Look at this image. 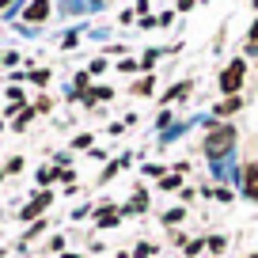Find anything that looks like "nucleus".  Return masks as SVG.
I'll return each mask as SVG.
<instances>
[{"label":"nucleus","instance_id":"nucleus-27","mask_svg":"<svg viewBox=\"0 0 258 258\" xmlns=\"http://www.w3.org/2000/svg\"><path fill=\"white\" fill-rule=\"evenodd\" d=\"M145 175H152V178H163V167H160V163H145Z\"/></svg>","mask_w":258,"mask_h":258},{"label":"nucleus","instance_id":"nucleus-6","mask_svg":"<svg viewBox=\"0 0 258 258\" xmlns=\"http://www.w3.org/2000/svg\"><path fill=\"white\" fill-rule=\"evenodd\" d=\"M106 99H114V91L106 88V84H95V88H88V91L80 95V103H84V106H95V103H106Z\"/></svg>","mask_w":258,"mask_h":258},{"label":"nucleus","instance_id":"nucleus-25","mask_svg":"<svg viewBox=\"0 0 258 258\" xmlns=\"http://www.w3.org/2000/svg\"><path fill=\"white\" fill-rule=\"evenodd\" d=\"M31 118H34V110H23V114L16 118V125H12V129H27V121H31Z\"/></svg>","mask_w":258,"mask_h":258},{"label":"nucleus","instance_id":"nucleus-20","mask_svg":"<svg viewBox=\"0 0 258 258\" xmlns=\"http://www.w3.org/2000/svg\"><path fill=\"white\" fill-rule=\"evenodd\" d=\"M103 69H110V61H106V57H95V61L88 64V73H91V76H99Z\"/></svg>","mask_w":258,"mask_h":258},{"label":"nucleus","instance_id":"nucleus-21","mask_svg":"<svg viewBox=\"0 0 258 258\" xmlns=\"http://www.w3.org/2000/svg\"><path fill=\"white\" fill-rule=\"evenodd\" d=\"M202 250H205V239H194V243H186V254H202Z\"/></svg>","mask_w":258,"mask_h":258},{"label":"nucleus","instance_id":"nucleus-4","mask_svg":"<svg viewBox=\"0 0 258 258\" xmlns=\"http://www.w3.org/2000/svg\"><path fill=\"white\" fill-rule=\"evenodd\" d=\"M49 202H53V194H46V190H42V194H38V198H34V202H31V205H27V209H23V213H19V220H31V224H34V220H38V213H42V209H46V205H49Z\"/></svg>","mask_w":258,"mask_h":258},{"label":"nucleus","instance_id":"nucleus-11","mask_svg":"<svg viewBox=\"0 0 258 258\" xmlns=\"http://www.w3.org/2000/svg\"><path fill=\"white\" fill-rule=\"evenodd\" d=\"M190 125H194V121H178V125L163 129V133H160V141H163V145H171V141H178V137H182V133H186Z\"/></svg>","mask_w":258,"mask_h":258},{"label":"nucleus","instance_id":"nucleus-18","mask_svg":"<svg viewBox=\"0 0 258 258\" xmlns=\"http://www.w3.org/2000/svg\"><path fill=\"white\" fill-rule=\"evenodd\" d=\"M114 69H118V73H137V69H141V61H133V57H121V61L114 64Z\"/></svg>","mask_w":258,"mask_h":258},{"label":"nucleus","instance_id":"nucleus-29","mask_svg":"<svg viewBox=\"0 0 258 258\" xmlns=\"http://www.w3.org/2000/svg\"><path fill=\"white\" fill-rule=\"evenodd\" d=\"M213 198H220V202H232L235 194H232V190H224V186H217V190H213Z\"/></svg>","mask_w":258,"mask_h":258},{"label":"nucleus","instance_id":"nucleus-17","mask_svg":"<svg viewBox=\"0 0 258 258\" xmlns=\"http://www.w3.org/2000/svg\"><path fill=\"white\" fill-rule=\"evenodd\" d=\"M178 186H182V178H178V175H163V178H160V190H167V194L178 190Z\"/></svg>","mask_w":258,"mask_h":258},{"label":"nucleus","instance_id":"nucleus-7","mask_svg":"<svg viewBox=\"0 0 258 258\" xmlns=\"http://www.w3.org/2000/svg\"><path fill=\"white\" fill-rule=\"evenodd\" d=\"M145 209H148V190L141 186V190L133 194V202L121 205V217H137V213H145Z\"/></svg>","mask_w":258,"mask_h":258},{"label":"nucleus","instance_id":"nucleus-39","mask_svg":"<svg viewBox=\"0 0 258 258\" xmlns=\"http://www.w3.org/2000/svg\"><path fill=\"white\" fill-rule=\"evenodd\" d=\"M0 64H4V53H0Z\"/></svg>","mask_w":258,"mask_h":258},{"label":"nucleus","instance_id":"nucleus-16","mask_svg":"<svg viewBox=\"0 0 258 258\" xmlns=\"http://www.w3.org/2000/svg\"><path fill=\"white\" fill-rule=\"evenodd\" d=\"M160 61V49H148L145 57H141V73H152V64Z\"/></svg>","mask_w":258,"mask_h":258},{"label":"nucleus","instance_id":"nucleus-34","mask_svg":"<svg viewBox=\"0 0 258 258\" xmlns=\"http://www.w3.org/2000/svg\"><path fill=\"white\" fill-rule=\"evenodd\" d=\"M99 8H106L103 0H88V12H99Z\"/></svg>","mask_w":258,"mask_h":258},{"label":"nucleus","instance_id":"nucleus-8","mask_svg":"<svg viewBox=\"0 0 258 258\" xmlns=\"http://www.w3.org/2000/svg\"><path fill=\"white\" fill-rule=\"evenodd\" d=\"M186 91H194V80H178V84H171V88L163 91V103H178V99H186Z\"/></svg>","mask_w":258,"mask_h":258},{"label":"nucleus","instance_id":"nucleus-24","mask_svg":"<svg viewBox=\"0 0 258 258\" xmlns=\"http://www.w3.org/2000/svg\"><path fill=\"white\" fill-rule=\"evenodd\" d=\"M46 250H53V254H64V239L61 235H53V239H49V247Z\"/></svg>","mask_w":258,"mask_h":258},{"label":"nucleus","instance_id":"nucleus-38","mask_svg":"<svg viewBox=\"0 0 258 258\" xmlns=\"http://www.w3.org/2000/svg\"><path fill=\"white\" fill-rule=\"evenodd\" d=\"M0 133H4V121H0Z\"/></svg>","mask_w":258,"mask_h":258},{"label":"nucleus","instance_id":"nucleus-31","mask_svg":"<svg viewBox=\"0 0 258 258\" xmlns=\"http://www.w3.org/2000/svg\"><path fill=\"white\" fill-rule=\"evenodd\" d=\"M156 125H160V133H163V125H171V114H167V110H160V118H156Z\"/></svg>","mask_w":258,"mask_h":258},{"label":"nucleus","instance_id":"nucleus-42","mask_svg":"<svg viewBox=\"0 0 258 258\" xmlns=\"http://www.w3.org/2000/svg\"><path fill=\"white\" fill-rule=\"evenodd\" d=\"M254 8H258V0H254Z\"/></svg>","mask_w":258,"mask_h":258},{"label":"nucleus","instance_id":"nucleus-9","mask_svg":"<svg viewBox=\"0 0 258 258\" xmlns=\"http://www.w3.org/2000/svg\"><path fill=\"white\" fill-rule=\"evenodd\" d=\"M95 220H99V228H114L121 220V209H114V205H103V209L95 213Z\"/></svg>","mask_w":258,"mask_h":258},{"label":"nucleus","instance_id":"nucleus-37","mask_svg":"<svg viewBox=\"0 0 258 258\" xmlns=\"http://www.w3.org/2000/svg\"><path fill=\"white\" fill-rule=\"evenodd\" d=\"M118 258H129V254H125V250H121V254H118Z\"/></svg>","mask_w":258,"mask_h":258},{"label":"nucleus","instance_id":"nucleus-10","mask_svg":"<svg viewBox=\"0 0 258 258\" xmlns=\"http://www.w3.org/2000/svg\"><path fill=\"white\" fill-rule=\"evenodd\" d=\"M57 8H61L64 16H84V12H88V0H57Z\"/></svg>","mask_w":258,"mask_h":258},{"label":"nucleus","instance_id":"nucleus-41","mask_svg":"<svg viewBox=\"0 0 258 258\" xmlns=\"http://www.w3.org/2000/svg\"><path fill=\"white\" fill-rule=\"evenodd\" d=\"M0 178H4V171H0Z\"/></svg>","mask_w":258,"mask_h":258},{"label":"nucleus","instance_id":"nucleus-19","mask_svg":"<svg viewBox=\"0 0 258 258\" xmlns=\"http://www.w3.org/2000/svg\"><path fill=\"white\" fill-rule=\"evenodd\" d=\"M152 254H156L152 243H137V247H133V258H152Z\"/></svg>","mask_w":258,"mask_h":258},{"label":"nucleus","instance_id":"nucleus-12","mask_svg":"<svg viewBox=\"0 0 258 258\" xmlns=\"http://www.w3.org/2000/svg\"><path fill=\"white\" fill-rule=\"evenodd\" d=\"M243 106V99L239 95H228V99H220V106H217V118H224V114H235Z\"/></svg>","mask_w":258,"mask_h":258},{"label":"nucleus","instance_id":"nucleus-5","mask_svg":"<svg viewBox=\"0 0 258 258\" xmlns=\"http://www.w3.org/2000/svg\"><path fill=\"white\" fill-rule=\"evenodd\" d=\"M243 198H250V202H258V167L250 163V167H243Z\"/></svg>","mask_w":258,"mask_h":258},{"label":"nucleus","instance_id":"nucleus-26","mask_svg":"<svg viewBox=\"0 0 258 258\" xmlns=\"http://www.w3.org/2000/svg\"><path fill=\"white\" fill-rule=\"evenodd\" d=\"M19 171H23V160H19V156H12V160H8V175H19Z\"/></svg>","mask_w":258,"mask_h":258},{"label":"nucleus","instance_id":"nucleus-28","mask_svg":"<svg viewBox=\"0 0 258 258\" xmlns=\"http://www.w3.org/2000/svg\"><path fill=\"white\" fill-rule=\"evenodd\" d=\"M0 8H8V19L19 12V0H0Z\"/></svg>","mask_w":258,"mask_h":258},{"label":"nucleus","instance_id":"nucleus-35","mask_svg":"<svg viewBox=\"0 0 258 258\" xmlns=\"http://www.w3.org/2000/svg\"><path fill=\"white\" fill-rule=\"evenodd\" d=\"M250 38H254V42H258V19H254V27H250Z\"/></svg>","mask_w":258,"mask_h":258},{"label":"nucleus","instance_id":"nucleus-3","mask_svg":"<svg viewBox=\"0 0 258 258\" xmlns=\"http://www.w3.org/2000/svg\"><path fill=\"white\" fill-rule=\"evenodd\" d=\"M49 16H53V0H31V4L23 8V23H27V27L46 23Z\"/></svg>","mask_w":258,"mask_h":258},{"label":"nucleus","instance_id":"nucleus-33","mask_svg":"<svg viewBox=\"0 0 258 258\" xmlns=\"http://www.w3.org/2000/svg\"><path fill=\"white\" fill-rule=\"evenodd\" d=\"M194 4H198V0H178V12H190Z\"/></svg>","mask_w":258,"mask_h":258},{"label":"nucleus","instance_id":"nucleus-40","mask_svg":"<svg viewBox=\"0 0 258 258\" xmlns=\"http://www.w3.org/2000/svg\"><path fill=\"white\" fill-rule=\"evenodd\" d=\"M247 258H258V254H247Z\"/></svg>","mask_w":258,"mask_h":258},{"label":"nucleus","instance_id":"nucleus-1","mask_svg":"<svg viewBox=\"0 0 258 258\" xmlns=\"http://www.w3.org/2000/svg\"><path fill=\"white\" fill-rule=\"evenodd\" d=\"M232 148H235V129L232 125H217V129H209L202 152L209 156V160H220V156H232Z\"/></svg>","mask_w":258,"mask_h":258},{"label":"nucleus","instance_id":"nucleus-14","mask_svg":"<svg viewBox=\"0 0 258 258\" xmlns=\"http://www.w3.org/2000/svg\"><path fill=\"white\" fill-rule=\"evenodd\" d=\"M224 247H228L224 235H209V239H205V250H213V254H224Z\"/></svg>","mask_w":258,"mask_h":258},{"label":"nucleus","instance_id":"nucleus-30","mask_svg":"<svg viewBox=\"0 0 258 258\" xmlns=\"http://www.w3.org/2000/svg\"><path fill=\"white\" fill-rule=\"evenodd\" d=\"M76 42H80V38H76V34H73V31H69V34H64V38H61V46H64V49H73V46H76Z\"/></svg>","mask_w":258,"mask_h":258},{"label":"nucleus","instance_id":"nucleus-36","mask_svg":"<svg viewBox=\"0 0 258 258\" xmlns=\"http://www.w3.org/2000/svg\"><path fill=\"white\" fill-rule=\"evenodd\" d=\"M61 258H80V254H69V250H64V254H61Z\"/></svg>","mask_w":258,"mask_h":258},{"label":"nucleus","instance_id":"nucleus-13","mask_svg":"<svg viewBox=\"0 0 258 258\" xmlns=\"http://www.w3.org/2000/svg\"><path fill=\"white\" fill-rule=\"evenodd\" d=\"M129 163H133V156H121V160H114V163H106V171H103V182H106V178H114V175H118V171H125V167H129Z\"/></svg>","mask_w":258,"mask_h":258},{"label":"nucleus","instance_id":"nucleus-22","mask_svg":"<svg viewBox=\"0 0 258 258\" xmlns=\"http://www.w3.org/2000/svg\"><path fill=\"white\" fill-rule=\"evenodd\" d=\"M133 91H137V95H152V76H145V80H141Z\"/></svg>","mask_w":258,"mask_h":258},{"label":"nucleus","instance_id":"nucleus-15","mask_svg":"<svg viewBox=\"0 0 258 258\" xmlns=\"http://www.w3.org/2000/svg\"><path fill=\"white\" fill-rule=\"evenodd\" d=\"M182 220H186V209H182V205H178V209H167V213H163V224H171V228L182 224Z\"/></svg>","mask_w":258,"mask_h":258},{"label":"nucleus","instance_id":"nucleus-23","mask_svg":"<svg viewBox=\"0 0 258 258\" xmlns=\"http://www.w3.org/2000/svg\"><path fill=\"white\" fill-rule=\"evenodd\" d=\"M31 80H34V84H49V69H34Z\"/></svg>","mask_w":258,"mask_h":258},{"label":"nucleus","instance_id":"nucleus-32","mask_svg":"<svg viewBox=\"0 0 258 258\" xmlns=\"http://www.w3.org/2000/svg\"><path fill=\"white\" fill-rule=\"evenodd\" d=\"M243 53H247V57H258V42H254V38H250V42H247V46H243Z\"/></svg>","mask_w":258,"mask_h":258},{"label":"nucleus","instance_id":"nucleus-2","mask_svg":"<svg viewBox=\"0 0 258 258\" xmlns=\"http://www.w3.org/2000/svg\"><path fill=\"white\" fill-rule=\"evenodd\" d=\"M243 80H247V57H235L224 73H220V91H224V95H235V91L243 88Z\"/></svg>","mask_w":258,"mask_h":258}]
</instances>
